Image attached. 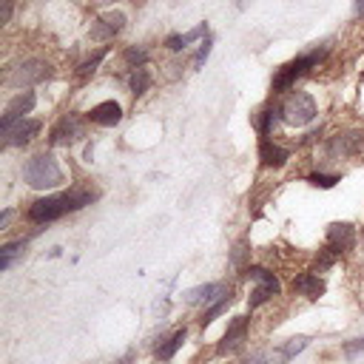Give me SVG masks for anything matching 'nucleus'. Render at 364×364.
<instances>
[{"label": "nucleus", "instance_id": "obj_25", "mask_svg": "<svg viewBox=\"0 0 364 364\" xmlns=\"http://www.w3.org/2000/svg\"><path fill=\"white\" fill-rule=\"evenodd\" d=\"M228 301H230V293H228V296H222L219 301H213V304L205 310V316L199 318V321H202V327H208V324H210V321H213V318H216V316H219V313L228 307Z\"/></svg>", "mask_w": 364, "mask_h": 364}, {"label": "nucleus", "instance_id": "obj_14", "mask_svg": "<svg viewBox=\"0 0 364 364\" xmlns=\"http://www.w3.org/2000/svg\"><path fill=\"white\" fill-rule=\"evenodd\" d=\"M37 131H40V122L37 119H20L9 131H3V136H6V145H26Z\"/></svg>", "mask_w": 364, "mask_h": 364}, {"label": "nucleus", "instance_id": "obj_6", "mask_svg": "<svg viewBox=\"0 0 364 364\" xmlns=\"http://www.w3.org/2000/svg\"><path fill=\"white\" fill-rule=\"evenodd\" d=\"M63 213H68V202L65 196H46V199H37L31 208H28V219L31 222H54L60 219Z\"/></svg>", "mask_w": 364, "mask_h": 364}, {"label": "nucleus", "instance_id": "obj_8", "mask_svg": "<svg viewBox=\"0 0 364 364\" xmlns=\"http://www.w3.org/2000/svg\"><path fill=\"white\" fill-rule=\"evenodd\" d=\"M245 336H247V318L245 316H233L230 324H228V330H225V336H222V341H219V347H216V353L225 355V353L239 350L242 341H245Z\"/></svg>", "mask_w": 364, "mask_h": 364}, {"label": "nucleus", "instance_id": "obj_32", "mask_svg": "<svg viewBox=\"0 0 364 364\" xmlns=\"http://www.w3.org/2000/svg\"><path fill=\"white\" fill-rule=\"evenodd\" d=\"M245 3H247V0H236V6H239V9H242V6H245Z\"/></svg>", "mask_w": 364, "mask_h": 364}, {"label": "nucleus", "instance_id": "obj_12", "mask_svg": "<svg viewBox=\"0 0 364 364\" xmlns=\"http://www.w3.org/2000/svg\"><path fill=\"white\" fill-rule=\"evenodd\" d=\"M82 134V125L77 117H63L54 128H51V145H68L71 139H77Z\"/></svg>", "mask_w": 364, "mask_h": 364}, {"label": "nucleus", "instance_id": "obj_29", "mask_svg": "<svg viewBox=\"0 0 364 364\" xmlns=\"http://www.w3.org/2000/svg\"><path fill=\"white\" fill-rule=\"evenodd\" d=\"M361 350H364V338H353L350 344H344V355L347 358H355Z\"/></svg>", "mask_w": 364, "mask_h": 364}, {"label": "nucleus", "instance_id": "obj_22", "mask_svg": "<svg viewBox=\"0 0 364 364\" xmlns=\"http://www.w3.org/2000/svg\"><path fill=\"white\" fill-rule=\"evenodd\" d=\"M20 253H23V242H9V245H3V247H0V270H9L11 262H14Z\"/></svg>", "mask_w": 364, "mask_h": 364}, {"label": "nucleus", "instance_id": "obj_1", "mask_svg": "<svg viewBox=\"0 0 364 364\" xmlns=\"http://www.w3.org/2000/svg\"><path fill=\"white\" fill-rule=\"evenodd\" d=\"M23 179L31 188L46 191V188H57L63 182V171H60V165L51 154H34L23 168Z\"/></svg>", "mask_w": 364, "mask_h": 364}, {"label": "nucleus", "instance_id": "obj_19", "mask_svg": "<svg viewBox=\"0 0 364 364\" xmlns=\"http://www.w3.org/2000/svg\"><path fill=\"white\" fill-rule=\"evenodd\" d=\"M282 117V108H264V111H259L256 114V131L262 134V139L270 134V128L276 125V119Z\"/></svg>", "mask_w": 364, "mask_h": 364}, {"label": "nucleus", "instance_id": "obj_13", "mask_svg": "<svg viewBox=\"0 0 364 364\" xmlns=\"http://www.w3.org/2000/svg\"><path fill=\"white\" fill-rule=\"evenodd\" d=\"M88 119L97 122V125H117L122 119V108H119V102L105 100V102H100L88 111Z\"/></svg>", "mask_w": 364, "mask_h": 364}, {"label": "nucleus", "instance_id": "obj_21", "mask_svg": "<svg viewBox=\"0 0 364 364\" xmlns=\"http://www.w3.org/2000/svg\"><path fill=\"white\" fill-rule=\"evenodd\" d=\"M148 85H151V74H148V68H145V65L134 68V74H131V94L139 97V94L148 91Z\"/></svg>", "mask_w": 364, "mask_h": 364}, {"label": "nucleus", "instance_id": "obj_27", "mask_svg": "<svg viewBox=\"0 0 364 364\" xmlns=\"http://www.w3.org/2000/svg\"><path fill=\"white\" fill-rule=\"evenodd\" d=\"M145 60H148V51H145V48H128V51H125V63H131L134 68L145 65Z\"/></svg>", "mask_w": 364, "mask_h": 364}, {"label": "nucleus", "instance_id": "obj_16", "mask_svg": "<svg viewBox=\"0 0 364 364\" xmlns=\"http://www.w3.org/2000/svg\"><path fill=\"white\" fill-rule=\"evenodd\" d=\"M293 290L301 293V296H307V299H318L324 293V282L316 273H301V276H296Z\"/></svg>", "mask_w": 364, "mask_h": 364}, {"label": "nucleus", "instance_id": "obj_11", "mask_svg": "<svg viewBox=\"0 0 364 364\" xmlns=\"http://www.w3.org/2000/svg\"><path fill=\"white\" fill-rule=\"evenodd\" d=\"M327 245H330L333 250H338V253L350 250V247L355 245V230H353V225H347V222H333V225L327 228Z\"/></svg>", "mask_w": 364, "mask_h": 364}, {"label": "nucleus", "instance_id": "obj_2", "mask_svg": "<svg viewBox=\"0 0 364 364\" xmlns=\"http://www.w3.org/2000/svg\"><path fill=\"white\" fill-rule=\"evenodd\" d=\"M324 54H327V48H316V51H310V54H301V57L284 63V65L276 71V77H273V91H287V88L296 82V77H301L307 68H313L316 63H321Z\"/></svg>", "mask_w": 364, "mask_h": 364}, {"label": "nucleus", "instance_id": "obj_26", "mask_svg": "<svg viewBox=\"0 0 364 364\" xmlns=\"http://www.w3.org/2000/svg\"><path fill=\"white\" fill-rule=\"evenodd\" d=\"M307 182L316 185V188H333V185L338 182V176H336V173H310Z\"/></svg>", "mask_w": 364, "mask_h": 364}, {"label": "nucleus", "instance_id": "obj_24", "mask_svg": "<svg viewBox=\"0 0 364 364\" xmlns=\"http://www.w3.org/2000/svg\"><path fill=\"white\" fill-rule=\"evenodd\" d=\"M105 54H108V48H100V51H97L91 60H85V63L77 68V77H80V80H88V77L97 71V65L102 63V57H105Z\"/></svg>", "mask_w": 364, "mask_h": 364}, {"label": "nucleus", "instance_id": "obj_10", "mask_svg": "<svg viewBox=\"0 0 364 364\" xmlns=\"http://www.w3.org/2000/svg\"><path fill=\"white\" fill-rule=\"evenodd\" d=\"M230 290L225 287V284H219V282H210V284H199V287H191L188 293H185V301L188 304H213V301H219L222 296H228Z\"/></svg>", "mask_w": 364, "mask_h": 364}, {"label": "nucleus", "instance_id": "obj_15", "mask_svg": "<svg viewBox=\"0 0 364 364\" xmlns=\"http://www.w3.org/2000/svg\"><path fill=\"white\" fill-rule=\"evenodd\" d=\"M287 156H290V151L282 148V145H276V142H270L267 136L259 142V159H262V165H273V168H279V165L287 162Z\"/></svg>", "mask_w": 364, "mask_h": 364}, {"label": "nucleus", "instance_id": "obj_17", "mask_svg": "<svg viewBox=\"0 0 364 364\" xmlns=\"http://www.w3.org/2000/svg\"><path fill=\"white\" fill-rule=\"evenodd\" d=\"M199 37H208V26H205V23H199L196 28H191V31H185V34H171V37L165 40V46H168L171 51H182L185 46H191V43L199 40Z\"/></svg>", "mask_w": 364, "mask_h": 364}, {"label": "nucleus", "instance_id": "obj_4", "mask_svg": "<svg viewBox=\"0 0 364 364\" xmlns=\"http://www.w3.org/2000/svg\"><path fill=\"white\" fill-rule=\"evenodd\" d=\"M245 276L256 282V290H253V296H250V310L259 307V304H264V301H270V299L279 296V290H282L279 279H276L267 267H256V264H253V267L245 270Z\"/></svg>", "mask_w": 364, "mask_h": 364}, {"label": "nucleus", "instance_id": "obj_7", "mask_svg": "<svg viewBox=\"0 0 364 364\" xmlns=\"http://www.w3.org/2000/svg\"><path fill=\"white\" fill-rule=\"evenodd\" d=\"M34 102H37V97L31 94V91H23V94H17L9 105H6V114H3V119H0V128L3 131H9L14 122H20L31 108H34Z\"/></svg>", "mask_w": 364, "mask_h": 364}, {"label": "nucleus", "instance_id": "obj_20", "mask_svg": "<svg viewBox=\"0 0 364 364\" xmlns=\"http://www.w3.org/2000/svg\"><path fill=\"white\" fill-rule=\"evenodd\" d=\"M182 341H185V327H182V330H176L171 338H165V344H159V347H156V355H159L162 361L173 358V353L182 347Z\"/></svg>", "mask_w": 364, "mask_h": 364}, {"label": "nucleus", "instance_id": "obj_28", "mask_svg": "<svg viewBox=\"0 0 364 364\" xmlns=\"http://www.w3.org/2000/svg\"><path fill=\"white\" fill-rule=\"evenodd\" d=\"M210 37H205L202 43H199V51H196V57H193V68H202L205 65V60H208V54H210Z\"/></svg>", "mask_w": 364, "mask_h": 364}, {"label": "nucleus", "instance_id": "obj_23", "mask_svg": "<svg viewBox=\"0 0 364 364\" xmlns=\"http://www.w3.org/2000/svg\"><path fill=\"white\" fill-rule=\"evenodd\" d=\"M307 341H310L307 336H296V338H290L287 344H282V347H279V358H284V361H287V358L299 355V353L307 347Z\"/></svg>", "mask_w": 364, "mask_h": 364}, {"label": "nucleus", "instance_id": "obj_9", "mask_svg": "<svg viewBox=\"0 0 364 364\" xmlns=\"http://www.w3.org/2000/svg\"><path fill=\"white\" fill-rule=\"evenodd\" d=\"M125 26V14L122 11H105L97 17V23L91 26V37L94 40H111L114 34H119Z\"/></svg>", "mask_w": 364, "mask_h": 364}, {"label": "nucleus", "instance_id": "obj_3", "mask_svg": "<svg viewBox=\"0 0 364 364\" xmlns=\"http://www.w3.org/2000/svg\"><path fill=\"white\" fill-rule=\"evenodd\" d=\"M313 117H316V100L310 97V94H304V91H296V94H290L287 100H284V105H282V119L287 122V125H307V122H313Z\"/></svg>", "mask_w": 364, "mask_h": 364}, {"label": "nucleus", "instance_id": "obj_5", "mask_svg": "<svg viewBox=\"0 0 364 364\" xmlns=\"http://www.w3.org/2000/svg\"><path fill=\"white\" fill-rule=\"evenodd\" d=\"M46 77H51V68H48V63H43V60H26V63H20V65L11 71L9 82L23 88V85H34V82H43Z\"/></svg>", "mask_w": 364, "mask_h": 364}, {"label": "nucleus", "instance_id": "obj_18", "mask_svg": "<svg viewBox=\"0 0 364 364\" xmlns=\"http://www.w3.org/2000/svg\"><path fill=\"white\" fill-rule=\"evenodd\" d=\"M361 145V134H338L336 139H330V154H341V156H350L355 154Z\"/></svg>", "mask_w": 364, "mask_h": 364}, {"label": "nucleus", "instance_id": "obj_31", "mask_svg": "<svg viewBox=\"0 0 364 364\" xmlns=\"http://www.w3.org/2000/svg\"><path fill=\"white\" fill-rule=\"evenodd\" d=\"M353 9H355V17H364V0H353Z\"/></svg>", "mask_w": 364, "mask_h": 364}, {"label": "nucleus", "instance_id": "obj_30", "mask_svg": "<svg viewBox=\"0 0 364 364\" xmlns=\"http://www.w3.org/2000/svg\"><path fill=\"white\" fill-rule=\"evenodd\" d=\"M3 3V17H0V23H9L11 20V11H14V3L11 0H0Z\"/></svg>", "mask_w": 364, "mask_h": 364}]
</instances>
